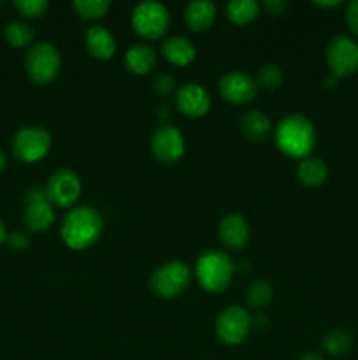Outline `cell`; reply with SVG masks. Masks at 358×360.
I'll use <instances>...</instances> for the list:
<instances>
[{"mask_svg": "<svg viewBox=\"0 0 358 360\" xmlns=\"http://www.w3.org/2000/svg\"><path fill=\"white\" fill-rule=\"evenodd\" d=\"M260 14V4L256 0H230L227 4V16L232 23L248 25Z\"/></svg>", "mask_w": 358, "mask_h": 360, "instance_id": "22", "label": "cell"}, {"mask_svg": "<svg viewBox=\"0 0 358 360\" xmlns=\"http://www.w3.org/2000/svg\"><path fill=\"white\" fill-rule=\"evenodd\" d=\"M84 44H86V51L97 60H109L116 53L114 35L104 25H93L88 28L84 35Z\"/></svg>", "mask_w": 358, "mask_h": 360, "instance_id": "15", "label": "cell"}, {"mask_svg": "<svg viewBox=\"0 0 358 360\" xmlns=\"http://www.w3.org/2000/svg\"><path fill=\"white\" fill-rule=\"evenodd\" d=\"M151 153L164 164H175L185 155V136L172 125H161L153 132L150 141Z\"/></svg>", "mask_w": 358, "mask_h": 360, "instance_id": "12", "label": "cell"}, {"mask_svg": "<svg viewBox=\"0 0 358 360\" xmlns=\"http://www.w3.org/2000/svg\"><path fill=\"white\" fill-rule=\"evenodd\" d=\"M161 53L171 63L185 67L192 63L197 56V49L188 37L183 35H172L161 42Z\"/></svg>", "mask_w": 358, "mask_h": 360, "instance_id": "18", "label": "cell"}, {"mask_svg": "<svg viewBox=\"0 0 358 360\" xmlns=\"http://www.w3.org/2000/svg\"><path fill=\"white\" fill-rule=\"evenodd\" d=\"M284 74L283 69L276 63H267L262 69L258 70V77H256V83L262 84L263 88H269V90H276L283 84Z\"/></svg>", "mask_w": 358, "mask_h": 360, "instance_id": "27", "label": "cell"}, {"mask_svg": "<svg viewBox=\"0 0 358 360\" xmlns=\"http://www.w3.org/2000/svg\"><path fill=\"white\" fill-rule=\"evenodd\" d=\"M171 25V14L161 2L144 0L132 9L133 30L144 39H160Z\"/></svg>", "mask_w": 358, "mask_h": 360, "instance_id": "7", "label": "cell"}, {"mask_svg": "<svg viewBox=\"0 0 358 360\" xmlns=\"http://www.w3.org/2000/svg\"><path fill=\"white\" fill-rule=\"evenodd\" d=\"M55 221V207L48 199L28 202L23 213V224L32 232H44Z\"/></svg>", "mask_w": 358, "mask_h": 360, "instance_id": "17", "label": "cell"}, {"mask_svg": "<svg viewBox=\"0 0 358 360\" xmlns=\"http://www.w3.org/2000/svg\"><path fill=\"white\" fill-rule=\"evenodd\" d=\"M272 287L267 280H255L248 288H246V302L249 308L262 309L272 301Z\"/></svg>", "mask_w": 358, "mask_h": 360, "instance_id": "25", "label": "cell"}, {"mask_svg": "<svg viewBox=\"0 0 358 360\" xmlns=\"http://www.w3.org/2000/svg\"><path fill=\"white\" fill-rule=\"evenodd\" d=\"M353 347V336L351 333L344 329H333L326 333L321 340V348L326 354L333 355V357H340L346 355Z\"/></svg>", "mask_w": 358, "mask_h": 360, "instance_id": "23", "label": "cell"}, {"mask_svg": "<svg viewBox=\"0 0 358 360\" xmlns=\"http://www.w3.org/2000/svg\"><path fill=\"white\" fill-rule=\"evenodd\" d=\"M62 69V55L51 42L41 41L28 48L25 55V70L30 81L39 86L51 84Z\"/></svg>", "mask_w": 358, "mask_h": 360, "instance_id": "4", "label": "cell"}, {"mask_svg": "<svg viewBox=\"0 0 358 360\" xmlns=\"http://www.w3.org/2000/svg\"><path fill=\"white\" fill-rule=\"evenodd\" d=\"M104 232V218L95 207H72L63 217L60 234L70 250H88L100 239Z\"/></svg>", "mask_w": 358, "mask_h": 360, "instance_id": "1", "label": "cell"}, {"mask_svg": "<svg viewBox=\"0 0 358 360\" xmlns=\"http://www.w3.org/2000/svg\"><path fill=\"white\" fill-rule=\"evenodd\" d=\"M185 23L193 32H207L216 20V6L211 0H192L185 7Z\"/></svg>", "mask_w": 358, "mask_h": 360, "instance_id": "16", "label": "cell"}, {"mask_svg": "<svg viewBox=\"0 0 358 360\" xmlns=\"http://www.w3.org/2000/svg\"><path fill=\"white\" fill-rule=\"evenodd\" d=\"M111 0H74L72 7L83 20H100L111 9Z\"/></svg>", "mask_w": 358, "mask_h": 360, "instance_id": "26", "label": "cell"}, {"mask_svg": "<svg viewBox=\"0 0 358 360\" xmlns=\"http://www.w3.org/2000/svg\"><path fill=\"white\" fill-rule=\"evenodd\" d=\"M4 37L13 48H25L30 44L35 37L34 28L25 21H9L4 28Z\"/></svg>", "mask_w": 358, "mask_h": 360, "instance_id": "24", "label": "cell"}, {"mask_svg": "<svg viewBox=\"0 0 358 360\" xmlns=\"http://www.w3.org/2000/svg\"><path fill=\"white\" fill-rule=\"evenodd\" d=\"M325 56L333 76L346 77L358 70V42L347 35H333L326 44Z\"/></svg>", "mask_w": 358, "mask_h": 360, "instance_id": "9", "label": "cell"}, {"mask_svg": "<svg viewBox=\"0 0 358 360\" xmlns=\"http://www.w3.org/2000/svg\"><path fill=\"white\" fill-rule=\"evenodd\" d=\"M6 164H7V160H6V155H4V151L0 150V172H2L4 169H6Z\"/></svg>", "mask_w": 358, "mask_h": 360, "instance_id": "38", "label": "cell"}, {"mask_svg": "<svg viewBox=\"0 0 358 360\" xmlns=\"http://www.w3.org/2000/svg\"><path fill=\"white\" fill-rule=\"evenodd\" d=\"M7 229H6V224H4L2 220H0V245H4V243H7Z\"/></svg>", "mask_w": 358, "mask_h": 360, "instance_id": "36", "label": "cell"}, {"mask_svg": "<svg viewBox=\"0 0 358 360\" xmlns=\"http://www.w3.org/2000/svg\"><path fill=\"white\" fill-rule=\"evenodd\" d=\"M346 21L351 32L358 37V0H351L346 7Z\"/></svg>", "mask_w": 358, "mask_h": 360, "instance_id": "30", "label": "cell"}, {"mask_svg": "<svg viewBox=\"0 0 358 360\" xmlns=\"http://www.w3.org/2000/svg\"><path fill=\"white\" fill-rule=\"evenodd\" d=\"M175 104L183 115L190 118H200L207 115L211 108L209 91L199 83H185L175 91Z\"/></svg>", "mask_w": 358, "mask_h": 360, "instance_id": "13", "label": "cell"}, {"mask_svg": "<svg viewBox=\"0 0 358 360\" xmlns=\"http://www.w3.org/2000/svg\"><path fill=\"white\" fill-rule=\"evenodd\" d=\"M44 199H48V197H46V190H42V188H32V190H28L27 195H25L27 204L35 202V200H44Z\"/></svg>", "mask_w": 358, "mask_h": 360, "instance_id": "33", "label": "cell"}, {"mask_svg": "<svg viewBox=\"0 0 358 360\" xmlns=\"http://www.w3.org/2000/svg\"><path fill=\"white\" fill-rule=\"evenodd\" d=\"M218 238L227 248L241 250L244 248L251 238V231L244 217L237 213H230L221 218L218 225Z\"/></svg>", "mask_w": 358, "mask_h": 360, "instance_id": "14", "label": "cell"}, {"mask_svg": "<svg viewBox=\"0 0 358 360\" xmlns=\"http://www.w3.org/2000/svg\"><path fill=\"white\" fill-rule=\"evenodd\" d=\"M340 4H343V2H340V0H326V2L319 0V2H314V6L325 7V9H330V7H339Z\"/></svg>", "mask_w": 358, "mask_h": 360, "instance_id": "34", "label": "cell"}, {"mask_svg": "<svg viewBox=\"0 0 358 360\" xmlns=\"http://www.w3.org/2000/svg\"><path fill=\"white\" fill-rule=\"evenodd\" d=\"M174 86H175V81L171 74L161 72V74H158V76H154L153 88H154V91H158V94H161V95L171 94V91L174 90Z\"/></svg>", "mask_w": 358, "mask_h": 360, "instance_id": "29", "label": "cell"}, {"mask_svg": "<svg viewBox=\"0 0 358 360\" xmlns=\"http://www.w3.org/2000/svg\"><path fill=\"white\" fill-rule=\"evenodd\" d=\"M270 129V120L269 116L263 115L258 109H251V111L246 112L241 118V130L244 134L246 139L253 141V143H262L267 139Z\"/></svg>", "mask_w": 358, "mask_h": 360, "instance_id": "20", "label": "cell"}, {"mask_svg": "<svg viewBox=\"0 0 358 360\" xmlns=\"http://www.w3.org/2000/svg\"><path fill=\"white\" fill-rule=\"evenodd\" d=\"M298 360H325V359L319 357L318 354H305V355H302V357Z\"/></svg>", "mask_w": 358, "mask_h": 360, "instance_id": "37", "label": "cell"}, {"mask_svg": "<svg viewBox=\"0 0 358 360\" xmlns=\"http://www.w3.org/2000/svg\"><path fill=\"white\" fill-rule=\"evenodd\" d=\"M53 144V137L44 127L41 125H25L14 132L11 148L18 160L25 164H34L42 160L49 153Z\"/></svg>", "mask_w": 358, "mask_h": 360, "instance_id": "6", "label": "cell"}, {"mask_svg": "<svg viewBox=\"0 0 358 360\" xmlns=\"http://www.w3.org/2000/svg\"><path fill=\"white\" fill-rule=\"evenodd\" d=\"M253 327V316L242 306H228L218 315L214 330L221 343L225 345H241L248 338Z\"/></svg>", "mask_w": 358, "mask_h": 360, "instance_id": "8", "label": "cell"}, {"mask_svg": "<svg viewBox=\"0 0 358 360\" xmlns=\"http://www.w3.org/2000/svg\"><path fill=\"white\" fill-rule=\"evenodd\" d=\"M154 63H157V51L146 42H135L126 49L125 65L130 72L144 76L153 69Z\"/></svg>", "mask_w": 358, "mask_h": 360, "instance_id": "19", "label": "cell"}, {"mask_svg": "<svg viewBox=\"0 0 358 360\" xmlns=\"http://www.w3.org/2000/svg\"><path fill=\"white\" fill-rule=\"evenodd\" d=\"M274 139L281 153L286 157L305 158L314 150L318 134L311 120L298 112H291L277 123Z\"/></svg>", "mask_w": 358, "mask_h": 360, "instance_id": "2", "label": "cell"}, {"mask_svg": "<svg viewBox=\"0 0 358 360\" xmlns=\"http://www.w3.org/2000/svg\"><path fill=\"white\" fill-rule=\"evenodd\" d=\"M337 79H339V77H337V76H333V74L330 72L329 76H326L325 79H323V84H325V88H336V84H337Z\"/></svg>", "mask_w": 358, "mask_h": 360, "instance_id": "35", "label": "cell"}, {"mask_svg": "<svg viewBox=\"0 0 358 360\" xmlns=\"http://www.w3.org/2000/svg\"><path fill=\"white\" fill-rule=\"evenodd\" d=\"M263 7L269 11V14L272 16H281V14L286 11V2L284 0H265L263 2Z\"/></svg>", "mask_w": 358, "mask_h": 360, "instance_id": "32", "label": "cell"}, {"mask_svg": "<svg viewBox=\"0 0 358 360\" xmlns=\"http://www.w3.org/2000/svg\"><path fill=\"white\" fill-rule=\"evenodd\" d=\"M235 266L227 253L220 250H207L197 259L195 278L200 287L209 294H220L230 287Z\"/></svg>", "mask_w": 358, "mask_h": 360, "instance_id": "3", "label": "cell"}, {"mask_svg": "<svg viewBox=\"0 0 358 360\" xmlns=\"http://www.w3.org/2000/svg\"><path fill=\"white\" fill-rule=\"evenodd\" d=\"M218 91L230 104H249L258 94V83L244 70H228L218 79Z\"/></svg>", "mask_w": 358, "mask_h": 360, "instance_id": "11", "label": "cell"}, {"mask_svg": "<svg viewBox=\"0 0 358 360\" xmlns=\"http://www.w3.org/2000/svg\"><path fill=\"white\" fill-rule=\"evenodd\" d=\"M18 13L25 18H41L48 13V0H16L14 2Z\"/></svg>", "mask_w": 358, "mask_h": 360, "instance_id": "28", "label": "cell"}, {"mask_svg": "<svg viewBox=\"0 0 358 360\" xmlns=\"http://www.w3.org/2000/svg\"><path fill=\"white\" fill-rule=\"evenodd\" d=\"M7 243H9L11 248H14V250H25V248H28V245H30V241H28L27 236H25L23 232H18V231L11 232V234L7 236Z\"/></svg>", "mask_w": 358, "mask_h": 360, "instance_id": "31", "label": "cell"}, {"mask_svg": "<svg viewBox=\"0 0 358 360\" xmlns=\"http://www.w3.org/2000/svg\"><path fill=\"white\" fill-rule=\"evenodd\" d=\"M46 197L53 207H70L77 202L83 192V183L77 172L62 167L53 172L46 183Z\"/></svg>", "mask_w": 358, "mask_h": 360, "instance_id": "10", "label": "cell"}, {"mask_svg": "<svg viewBox=\"0 0 358 360\" xmlns=\"http://www.w3.org/2000/svg\"><path fill=\"white\" fill-rule=\"evenodd\" d=\"M192 283V269L181 260H171L151 273L150 290L160 299H175Z\"/></svg>", "mask_w": 358, "mask_h": 360, "instance_id": "5", "label": "cell"}, {"mask_svg": "<svg viewBox=\"0 0 358 360\" xmlns=\"http://www.w3.org/2000/svg\"><path fill=\"white\" fill-rule=\"evenodd\" d=\"M297 176L302 185L316 188V186H321L329 178V165L318 157H305L298 164Z\"/></svg>", "mask_w": 358, "mask_h": 360, "instance_id": "21", "label": "cell"}]
</instances>
